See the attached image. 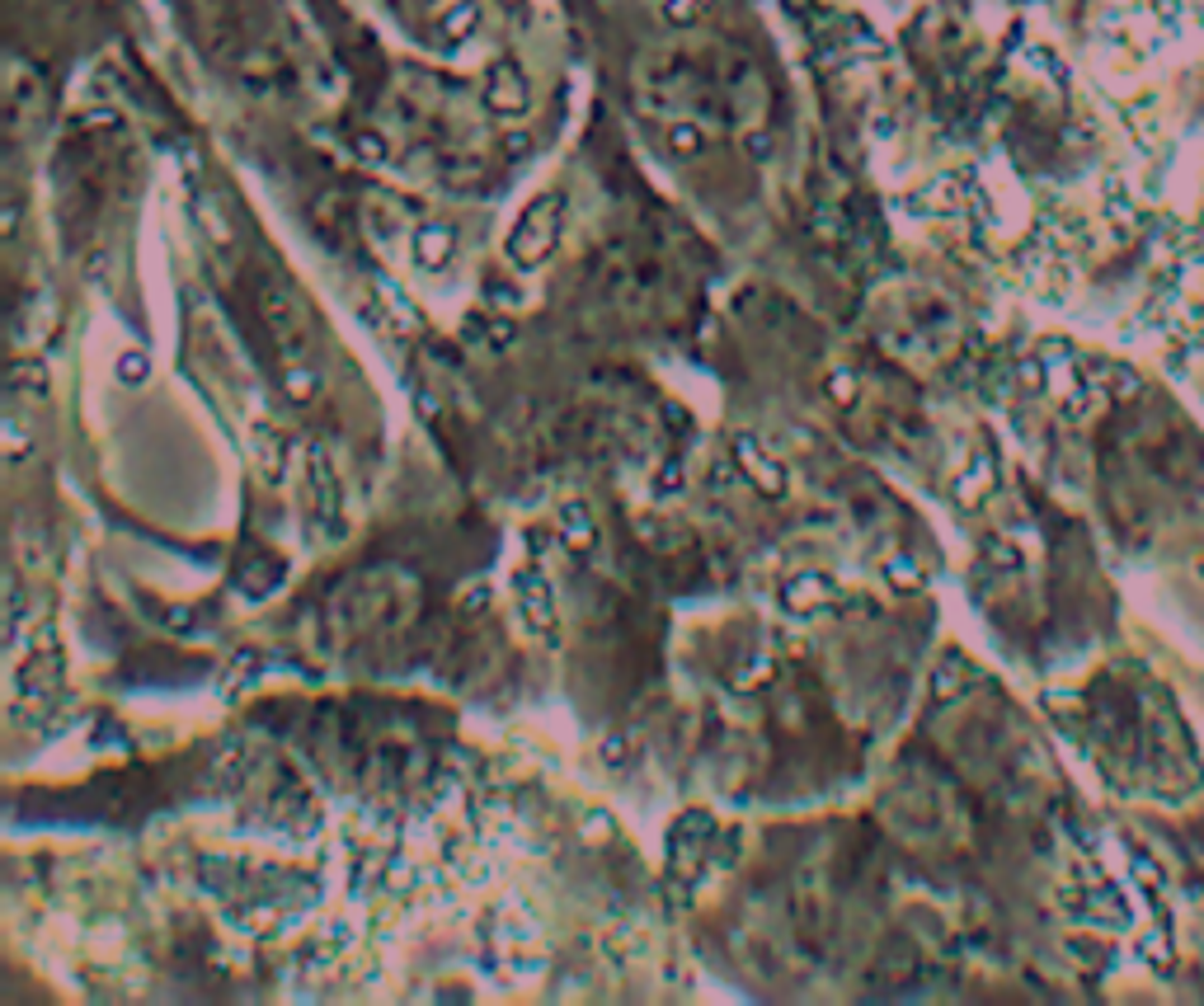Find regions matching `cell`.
<instances>
[{"label":"cell","mask_w":1204,"mask_h":1006,"mask_svg":"<svg viewBox=\"0 0 1204 1006\" xmlns=\"http://www.w3.org/2000/svg\"><path fill=\"white\" fill-rule=\"evenodd\" d=\"M560 221H565V198L560 193H542L527 212L518 216L509 236V259L522 264V268H537L546 264L555 245H560Z\"/></svg>","instance_id":"cell-1"},{"label":"cell","mask_w":1204,"mask_h":1006,"mask_svg":"<svg viewBox=\"0 0 1204 1006\" xmlns=\"http://www.w3.org/2000/svg\"><path fill=\"white\" fill-rule=\"evenodd\" d=\"M513 593H518V611H522V626L527 635L537 640H555V602H550V583L537 565H522L518 578H513Z\"/></svg>","instance_id":"cell-2"},{"label":"cell","mask_w":1204,"mask_h":1006,"mask_svg":"<svg viewBox=\"0 0 1204 1006\" xmlns=\"http://www.w3.org/2000/svg\"><path fill=\"white\" fill-rule=\"evenodd\" d=\"M485 104L494 108L499 118H518V113H527L532 104V90H527V75L518 62H494L490 67V80H485Z\"/></svg>","instance_id":"cell-3"},{"label":"cell","mask_w":1204,"mask_h":1006,"mask_svg":"<svg viewBox=\"0 0 1204 1006\" xmlns=\"http://www.w3.org/2000/svg\"><path fill=\"white\" fill-rule=\"evenodd\" d=\"M734 461H739V470L763 489L767 499H781V494H786V470H781V461L767 457V447L753 437V433H739V437H734Z\"/></svg>","instance_id":"cell-4"},{"label":"cell","mask_w":1204,"mask_h":1006,"mask_svg":"<svg viewBox=\"0 0 1204 1006\" xmlns=\"http://www.w3.org/2000/svg\"><path fill=\"white\" fill-rule=\"evenodd\" d=\"M306 475H311V499H316V517L334 527L339 522V475H334V461H329L325 447H311V461H306Z\"/></svg>","instance_id":"cell-5"},{"label":"cell","mask_w":1204,"mask_h":1006,"mask_svg":"<svg viewBox=\"0 0 1204 1006\" xmlns=\"http://www.w3.org/2000/svg\"><path fill=\"white\" fill-rule=\"evenodd\" d=\"M833 578L828 574H819V570H804V574H796L786 588H781V602L791 611H800V616H809L814 607H824V602H833Z\"/></svg>","instance_id":"cell-6"},{"label":"cell","mask_w":1204,"mask_h":1006,"mask_svg":"<svg viewBox=\"0 0 1204 1006\" xmlns=\"http://www.w3.org/2000/svg\"><path fill=\"white\" fill-rule=\"evenodd\" d=\"M447 259H452V231L438 226V221L419 226V231H414V264L429 268V273H438Z\"/></svg>","instance_id":"cell-7"},{"label":"cell","mask_w":1204,"mask_h":1006,"mask_svg":"<svg viewBox=\"0 0 1204 1006\" xmlns=\"http://www.w3.org/2000/svg\"><path fill=\"white\" fill-rule=\"evenodd\" d=\"M560 532H565V545L570 550H593V537H598V527H593V513H588L584 499H565L560 503Z\"/></svg>","instance_id":"cell-8"},{"label":"cell","mask_w":1204,"mask_h":1006,"mask_svg":"<svg viewBox=\"0 0 1204 1006\" xmlns=\"http://www.w3.org/2000/svg\"><path fill=\"white\" fill-rule=\"evenodd\" d=\"M475 24H480V10H475L471 0H462L457 10H447V14H442V34L452 38V42L471 38V34H475Z\"/></svg>","instance_id":"cell-9"},{"label":"cell","mask_w":1204,"mask_h":1006,"mask_svg":"<svg viewBox=\"0 0 1204 1006\" xmlns=\"http://www.w3.org/2000/svg\"><path fill=\"white\" fill-rule=\"evenodd\" d=\"M10 386L14 391H42L47 386V367L38 358H14L10 362Z\"/></svg>","instance_id":"cell-10"},{"label":"cell","mask_w":1204,"mask_h":1006,"mask_svg":"<svg viewBox=\"0 0 1204 1006\" xmlns=\"http://www.w3.org/2000/svg\"><path fill=\"white\" fill-rule=\"evenodd\" d=\"M273 583H278V565H268V560H255L240 570V593H250V598H264Z\"/></svg>","instance_id":"cell-11"},{"label":"cell","mask_w":1204,"mask_h":1006,"mask_svg":"<svg viewBox=\"0 0 1204 1006\" xmlns=\"http://www.w3.org/2000/svg\"><path fill=\"white\" fill-rule=\"evenodd\" d=\"M283 386H288V400L306 405V400H316V391H321V377H316L311 367H293V372L283 377Z\"/></svg>","instance_id":"cell-12"},{"label":"cell","mask_w":1204,"mask_h":1006,"mask_svg":"<svg viewBox=\"0 0 1204 1006\" xmlns=\"http://www.w3.org/2000/svg\"><path fill=\"white\" fill-rule=\"evenodd\" d=\"M668 146H673L678 155H696V151H701V127H696L692 118H678V123L668 127Z\"/></svg>","instance_id":"cell-13"},{"label":"cell","mask_w":1204,"mask_h":1006,"mask_svg":"<svg viewBox=\"0 0 1204 1006\" xmlns=\"http://www.w3.org/2000/svg\"><path fill=\"white\" fill-rule=\"evenodd\" d=\"M884 570H889V583H894V588H904V593L922 588V574H917V565H912L909 555H894V560H889Z\"/></svg>","instance_id":"cell-14"},{"label":"cell","mask_w":1204,"mask_h":1006,"mask_svg":"<svg viewBox=\"0 0 1204 1006\" xmlns=\"http://www.w3.org/2000/svg\"><path fill=\"white\" fill-rule=\"evenodd\" d=\"M513 339H518V324L513 321H504V316H490V321H485V344H490V349H509Z\"/></svg>","instance_id":"cell-15"},{"label":"cell","mask_w":1204,"mask_h":1006,"mask_svg":"<svg viewBox=\"0 0 1204 1006\" xmlns=\"http://www.w3.org/2000/svg\"><path fill=\"white\" fill-rule=\"evenodd\" d=\"M198 221L208 226V236H212L217 245H226V240H231V226H226V221L217 216V208H212V203H198Z\"/></svg>","instance_id":"cell-16"},{"label":"cell","mask_w":1204,"mask_h":1006,"mask_svg":"<svg viewBox=\"0 0 1204 1006\" xmlns=\"http://www.w3.org/2000/svg\"><path fill=\"white\" fill-rule=\"evenodd\" d=\"M828 396L838 400V405H852V400H856V377H852V372H833V377H828Z\"/></svg>","instance_id":"cell-17"},{"label":"cell","mask_w":1204,"mask_h":1006,"mask_svg":"<svg viewBox=\"0 0 1204 1006\" xmlns=\"http://www.w3.org/2000/svg\"><path fill=\"white\" fill-rule=\"evenodd\" d=\"M358 155L363 160H386V137H377V132H358Z\"/></svg>","instance_id":"cell-18"},{"label":"cell","mask_w":1204,"mask_h":1006,"mask_svg":"<svg viewBox=\"0 0 1204 1006\" xmlns=\"http://www.w3.org/2000/svg\"><path fill=\"white\" fill-rule=\"evenodd\" d=\"M673 489H683V461H663L658 470V494H673Z\"/></svg>","instance_id":"cell-19"},{"label":"cell","mask_w":1204,"mask_h":1006,"mask_svg":"<svg viewBox=\"0 0 1204 1006\" xmlns=\"http://www.w3.org/2000/svg\"><path fill=\"white\" fill-rule=\"evenodd\" d=\"M668 19H678V24L696 19V0H668Z\"/></svg>","instance_id":"cell-20"},{"label":"cell","mask_w":1204,"mask_h":1006,"mask_svg":"<svg viewBox=\"0 0 1204 1006\" xmlns=\"http://www.w3.org/2000/svg\"><path fill=\"white\" fill-rule=\"evenodd\" d=\"M142 372H147V358H142V353H127V358H123V377H127V381H137Z\"/></svg>","instance_id":"cell-21"},{"label":"cell","mask_w":1204,"mask_h":1006,"mask_svg":"<svg viewBox=\"0 0 1204 1006\" xmlns=\"http://www.w3.org/2000/svg\"><path fill=\"white\" fill-rule=\"evenodd\" d=\"M485 598H490V588H485V583H475L471 593H466V602H462V607H466V611H475L480 602H485Z\"/></svg>","instance_id":"cell-22"}]
</instances>
